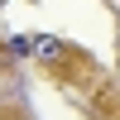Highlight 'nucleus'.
<instances>
[{"mask_svg": "<svg viewBox=\"0 0 120 120\" xmlns=\"http://www.w3.org/2000/svg\"><path fill=\"white\" fill-rule=\"evenodd\" d=\"M5 48H10V53H15V58H24V53H29V48H34V43H29V38H19V34H15V38H10Z\"/></svg>", "mask_w": 120, "mask_h": 120, "instance_id": "1", "label": "nucleus"}, {"mask_svg": "<svg viewBox=\"0 0 120 120\" xmlns=\"http://www.w3.org/2000/svg\"><path fill=\"white\" fill-rule=\"evenodd\" d=\"M34 48H38V53H48V58H58V38H38Z\"/></svg>", "mask_w": 120, "mask_h": 120, "instance_id": "2", "label": "nucleus"}, {"mask_svg": "<svg viewBox=\"0 0 120 120\" xmlns=\"http://www.w3.org/2000/svg\"><path fill=\"white\" fill-rule=\"evenodd\" d=\"M10 120H29V115H10Z\"/></svg>", "mask_w": 120, "mask_h": 120, "instance_id": "3", "label": "nucleus"}]
</instances>
